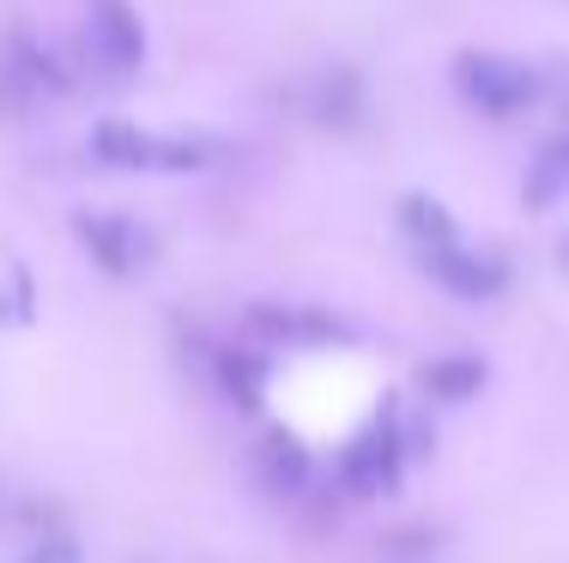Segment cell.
Wrapping results in <instances>:
<instances>
[{"label": "cell", "instance_id": "1", "mask_svg": "<svg viewBox=\"0 0 569 563\" xmlns=\"http://www.w3.org/2000/svg\"><path fill=\"white\" fill-rule=\"evenodd\" d=\"M455 91L491 122H515L546 98V67L497 49H460L455 56Z\"/></svg>", "mask_w": 569, "mask_h": 563}, {"label": "cell", "instance_id": "2", "mask_svg": "<svg viewBox=\"0 0 569 563\" xmlns=\"http://www.w3.org/2000/svg\"><path fill=\"white\" fill-rule=\"evenodd\" d=\"M91 152L110 170H152V177H182V170H207L212 145L207 140H182V133H152L128 115H103L91 128Z\"/></svg>", "mask_w": 569, "mask_h": 563}, {"label": "cell", "instance_id": "3", "mask_svg": "<svg viewBox=\"0 0 569 563\" xmlns=\"http://www.w3.org/2000/svg\"><path fill=\"white\" fill-rule=\"evenodd\" d=\"M86 49L110 79H133L146 67V19L133 0H86Z\"/></svg>", "mask_w": 569, "mask_h": 563}, {"label": "cell", "instance_id": "4", "mask_svg": "<svg viewBox=\"0 0 569 563\" xmlns=\"http://www.w3.org/2000/svg\"><path fill=\"white\" fill-rule=\"evenodd\" d=\"M73 237L86 243V254L110 279H133L152 261V231L140 219H128V212H91L86 207V212H73Z\"/></svg>", "mask_w": 569, "mask_h": 563}, {"label": "cell", "instance_id": "5", "mask_svg": "<svg viewBox=\"0 0 569 563\" xmlns=\"http://www.w3.org/2000/svg\"><path fill=\"white\" fill-rule=\"evenodd\" d=\"M418 267H425V273L460 303H491V298L509 291V261L503 254H479V249L442 243V249H418Z\"/></svg>", "mask_w": 569, "mask_h": 563}, {"label": "cell", "instance_id": "6", "mask_svg": "<svg viewBox=\"0 0 569 563\" xmlns=\"http://www.w3.org/2000/svg\"><path fill=\"white\" fill-rule=\"evenodd\" d=\"M340 479L351 491H395L400 479V431L395 419H376L351 436V449L340 454Z\"/></svg>", "mask_w": 569, "mask_h": 563}, {"label": "cell", "instance_id": "7", "mask_svg": "<svg viewBox=\"0 0 569 563\" xmlns=\"http://www.w3.org/2000/svg\"><path fill=\"white\" fill-rule=\"evenodd\" d=\"M309 115L333 133H358L363 128V79L351 67H328V73L309 86Z\"/></svg>", "mask_w": 569, "mask_h": 563}, {"label": "cell", "instance_id": "8", "mask_svg": "<svg viewBox=\"0 0 569 563\" xmlns=\"http://www.w3.org/2000/svg\"><path fill=\"white\" fill-rule=\"evenodd\" d=\"M563 194H569V122L533 152V164H527V177H521V207L546 212V207H558Z\"/></svg>", "mask_w": 569, "mask_h": 563}, {"label": "cell", "instance_id": "9", "mask_svg": "<svg viewBox=\"0 0 569 563\" xmlns=\"http://www.w3.org/2000/svg\"><path fill=\"white\" fill-rule=\"evenodd\" d=\"M485 375H491V370H485V358L449 352V358H430L418 382H425V394H430V400H449V406H455V400H472V394H479Z\"/></svg>", "mask_w": 569, "mask_h": 563}, {"label": "cell", "instance_id": "10", "mask_svg": "<svg viewBox=\"0 0 569 563\" xmlns=\"http://www.w3.org/2000/svg\"><path fill=\"white\" fill-rule=\"evenodd\" d=\"M400 231L412 237L418 249H442V243H460V224H455V212L442 207L437 194H406V200H400Z\"/></svg>", "mask_w": 569, "mask_h": 563}, {"label": "cell", "instance_id": "11", "mask_svg": "<svg viewBox=\"0 0 569 563\" xmlns=\"http://www.w3.org/2000/svg\"><path fill=\"white\" fill-rule=\"evenodd\" d=\"M261 473H267V485H279V491L309 485V449H303L297 436L273 431V436L261 442Z\"/></svg>", "mask_w": 569, "mask_h": 563}, {"label": "cell", "instance_id": "12", "mask_svg": "<svg viewBox=\"0 0 569 563\" xmlns=\"http://www.w3.org/2000/svg\"><path fill=\"white\" fill-rule=\"evenodd\" d=\"M249 321L267 333H279V340H340V321H328L316 310H273V303H261Z\"/></svg>", "mask_w": 569, "mask_h": 563}, {"label": "cell", "instance_id": "13", "mask_svg": "<svg viewBox=\"0 0 569 563\" xmlns=\"http://www.w3.org/2000/svg\"><path fill=\"white\" fill-rule=\"evenodd\" d=\"M219 382L237 406H261L267 370H261V358H249V352H219Z\"/></svg>", "mask_w": 569, "mask_h": 563}, {"label": "cell", "instance_id": "14", "mask_svg": "<svg viewBox=\"0 0 569 563\" xmlns=\"http://www.w3.org/2000/svg\"><path fill=\"white\" fill-rule=\"evenodd\" d=\"M31 563H79V545L67 540V533H49V540L31 552Z\"/></svg>", "mask_w": 569, "mask_h": 563}, {"label": "cell", "instance_id": "15", "mask_svg": "<svg viewBox=\"0 0 569 563\" xmlns=\"http://www.w3.org/2000/svg\"><path fill=\"white\" fill-rule=\"evenodd\" d=\"M546 98H551V110H558L563 122H569V61H563V67H551V73H546Z\"/></svg>", "mask_w": 569, "mask_h": 563}, {"label": "cell", "instance_id": "16", "mask_svg": "<svg viewBox=\"0 0 569 563\" xmlns=\"http://www.w3.org/2000/svg\"><path fill=\"white\" fill-rule=\"evenodd\" d=\"M563 261H569V243H563Z\"/></svg>", "mask_w": 569, "mask_h": 563}]
</instances>
